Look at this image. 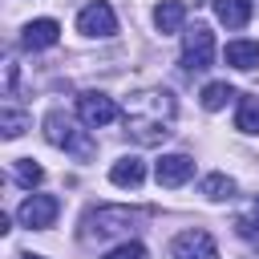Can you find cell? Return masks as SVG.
I'll list each match as a JSON object with an SVG mask.
<instances>
[{"instance_id":"cell-1","label":"cell","mask_w":259,"mask_h":259,"mask_svg":"<svg viewBox=\"0 0 259 259\" xmlns=\"http://www.w3.org/2000/svg\"><path fill=\"white\" fill-rule=\"evenodd\" d=\"M174 113H178V101L170 89H142L130 97L125 105V130L134 142L142 146H158L170 138V125H174Z\"/></svg>"},{"instance_id":"cell-2","label":"cell","mask_w":259,"mask_h":259,"mask_svg":"<svg viewBox=\"0 0 259 259\" xmlns=\"http://www.w3.org/2000/svg\"><path fill=\"white\" fill-rule=\"evenodd\" d=\"M45 138H49L53 146L77 154V158H93V142L77 130V121H73L65 109H49V113H45Z\"/></svg>"},{"instance_id":"cell-3","label":"cell","mask_w":259,"mask_h":259,"mask_svg":"<svg viewBox=\"0 0 259 259\" xmlns=\"http://www.w3.org/2000/svg\"><path fill=\"white\" fill-rule=\"evenodd\" d=\"M214 61V32L206 24H194L190 32H182V69L186 73H202Z\"/></svg>"},{"instance_id":"cell-4","label":"cell","mask_w":259,"mask_h":259,"mask_svg":"<svg viewBox=\"0 0 259 259\" xmlns=\"http://www.w3.org/2000/svg\"><path fill=\"white\" fill-rule=\"evenodd\" d=\"M138 219H146V210H130V206H97L85 214V231L89 235H117L125 227H134Z\"/></svg>"},{"instance_id":"cell-5","label":"cell","mask_w":259,"mask_h":259,"mask_svg":"<svg viewBox=\"0 0 259 259\" xmlns=\"http://www.w3.org/2000/svg\"><path fill=\"white\" fill-rule=\"evenodd\" d=\"M57 210H61L57 194H28V198L20 202V210H16V219H20V227H28V231H49L53 219H57Z\"/></svg>"},{"instance_id":"cell-6","label":"cell","mask_w":259,"mask_h":259,"mask_svg":"<svg viewBox=\"0 0 259 259\" xmlns=\"http://www.w3.org/2000/svg\"><path fill=\"white\" fill-rule=\"evenodd\" d=\"M77 28L85 36H113L117 32V16H113V8L105 0H93V4H85L77 12Z\"/></svg>"},{"instance_id":"cell-7","label":"cell","mask_w":259,"mask_h":259,"mask_svg":"<svg viewBox=\"0 0 259 259\" xmlns=\"http://www.w3.org/2000/svg\"><path fill=\"white\" fill-rule=\"evenodd\" d=\"M174 259H219V247L210 239V231L202 227H190L174 239Z\"/></svg>"},{"instance_id":"cell-8","label":"cell","mask_w":259,"mask_h":259,"mask_svg":"<svg viewBox=\"0 0 259 259\" xmlns=\"http://www.w3.org/2000/svg\"><path fill=\"white\" fill-rule=\"evenodd\" d=\"M77 117H81L85 125H109V121L117 117V105H113V97L89 89V93L77 97Z\"/></svg>"},{"instance_id":"cell-9","label":"cell","mask_w":259,"mask_h":259,"mask_svg":"<svg viewBox=\"0 0 259 259\" xmlns=\"http://www.w3.org/2000/svg\"><path fill=\"white\" fill-rule=\"evenodd\" d=\"M190 174H194V158H186V154H162L154 162L158 186H182V182H190Z\"/></svg>"},{"instance_id":"cell-10","label":"cell","mask_w":259,"mask_h":259,"mask_svg":"<svg viewBox=\"0 0 259 259\" xmlns=\"http://www.w3.org/2000/svg\"><path fill=\"white\" fill-rule=\"evenodd\" d=\"M109 182H113V186H121V190H138V186L146 182V162H142L138 154L117 158V162L109 166Z\"/></svg>"},{"instance_id":"cell-11","label":"cell","mask_w":259,"mask_h":259,"mask_svg":"<svg viewBox=\"0 0 259 259\" xmlns=\"http://www.w3.org/2000/svg\"><path fill=\"white\" fill-rule=\"evenodd\" d=\"M20 40H24V49H49V45H57V40H61V24H57V20H49V16H45V20H28Z\"/></svg>"},{"instance_id":"cell-12","label":"cell","mask_w":259,"mask_h":259,"mask_svg":"<svg viewBox=\"0 0 259 259\" xmlns=\"http://www.w3.org/2000/svg\"><path fill=\"white\" fill-rule=\"evenodd\" d=\"M255 12V0H214V16L227 24V28H243Z\"/></svg>"},{"instance_id":"cell-13","label":"cell","mask_w":259,"mask_h":259,"mask_svg":"<svg viewBox=\"0 0 259 259\" xmlns=\"http://www.w3.org/2000/svg\"><path fill=\"white\" fill-rule=\"evenodd\" d=\"M182 20H186V4H182V0H162V4L154 8V24H158L162 36H166V32H178Z\"/></svg>"},{"instance_id":"cell-14","label":"cell","mask_w":259,"mask_h":259,"mask_svg":"<svg viewBox=\"0 0 259 259\" xmlns=\"http://www.w3.org/2000/svg\"><path fill=\"white\" fill-rule=\"evenodd\" d=\"M223 57H227V65H235V69H243V73L259 69V45H255V40H231Z\"/></svg>"},{"instance_id":"cell-15","label":"cell","mask_w":259,"mask_h":259,"mask_svg":"<svg viewBox=\"0 0 259 259\" xmlns=\"http://www.w3.org/2000/svg\"><path fill=\"white\" fill-rule=\"evenodd\" d=\"M198 194H206L210 202H223V198L235 194V178H227V174H206V178L198 182Z\"/></svg>"},{"instance_id":"cell-16","label":"cell","mask_w":259,"mask_h":259,"mask_svg":"<svg viewBox=\"0 0 259 259\" xmlns=\"http://www.w3.org/2000/svg\"><path fill=\"white\" fill-rule=\"evenodd\" d=\"M235 125H239L243 134H259V97H251V93H243V97H239Z\"/></svg>"},{"instance_id":"cell-17","label":"cell","mask_w":259,"mask_h":259,"mask_svg":"<svg viewBox=\"0 0 259 259\" xmlns=\"http://www.w3.org/2000/svg\"><path fill=\"white\" fill-rule=\"evenodd\" d=\"M198 97H202V109H210V113H214V109H223V105L235 97V89H231L227 81H210V85H202V93H198Z\"/></svg>"},{"instance_id":"cell-18","label":"cell","mask_w":259,"mask_h":259,"mask_svg":"<svg viewBox=\"0 0 259 259\" xmlns=\"http://www.w3.org/2000/svg\"><path fill=\"white\" fill-rule=\"evenodd\" d=\"M12 174H16V182H20V186H36V182L45 178V170H40V166H36L32 158H16Z\"/></svg>"},{"instance_id":"cell-19","label":"cell","mask_w":259,"mask_h":259,"mask_svg":"<svg viewBox=\"0 0 259 259\" xmlns=\"http://www.w3.org/2000/svg\"><path fill=\"white\" fill-rule=\"evenodd\" d=\"M0 125H4V138H20V134H24V113H20V109H4Z\"/></svg>"},{"instance_id":"cell-20","label":"cell","mask_w":259,"mask_h":259,"mask_svg":"<svg viewBox=\"0 0 259 259\" xmlns=\"http://www.w3.org/2000/svg\"><path fill=\"white\" fill-rule=\"evenodd\" d=\"M105 259H146V247H142V243H121V247H113Z\"/></svg>"},{"instance_id":"cell-21","label":"cell","mask_w":259,"mask_h":259,"mask_svg":"<svg viewBox=\"0 0 259 259\" xmlns=\"http://www.w3.org/2000/svg\"><path fill=\"white\" fill-rule=\"evenodd\" d=\"M235 231H239L243 239H259V219H255V214H239V219H235Z\"/></svg>"},{"instance_id":"cell-22","label":"cell","mask_w":259,"mask_h":259,"mask_svg":"<svg viewBox=\"0 0 259 259\" xmlns=\"http://www.w3.org/2000/svg\"><path fill=\"white\" fill-rule=\"evenodd\" d=\"M24 259H45V255H24Z\"/></svg>"}]
</instances>
